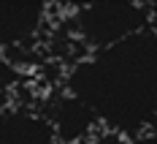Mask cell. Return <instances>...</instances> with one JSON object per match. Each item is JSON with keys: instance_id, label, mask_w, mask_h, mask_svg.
<instances>
[{"instance_id": "cell-7", "label": "cell", "mask_w": 157, "mask_h": 144, "mask_svg": "<svg viewBox=\"0 0 157 144\" xmlns=\"http://www.w3.org/2000/svg\"><path fill=\"white\" fill-rule=\"evenodd\" d=\"M155 133H157V125H155Z\"/></svg>"}, {"instance_id": "cell-5", "label": "cell", "mask_w": 157, "mask_h": 144, "mask_svg": "<svg viewBox=\"0 0 157 144\" xmlns=\"http://www.w3.org/2000/svg\"><path fill=\"white\" fill-rule=\"evenodd\" d=\"M0 144H57L44 112L8 106L0 112Z\"/></svg>"}, {"instance_id": "cell-6", "label": "cell", "mask_w": 157, "mask_h": 144, "mask_svg": "<svg viewBox=\"0 0 157 144\" xmlns=\"http://www.w3.org/2000/svg\"><path fill=\"white\" fill-rule=\"evenodd\" d=\"M78 144H157V133L149 130V133H141V136H122V133H109V130H100L95 133L92 139Z\"/></svg>"}, {"instance_id": "cell-3", "label": "cell", "mask_w": 157, "mask_h": 144, "mask_svg": "<svg viewBox=\"0 0 157 144\" xmlns=\"http://www.w3.org/2000/svg\"><path fill=\"white\" fill-rule=\"evenodd\" d=\"M52 8L46 0H0V52L33 46L46 33Z\"/></svg>"}, {"instance_id": "cell-2", "label": "cell", "mask_w": 157, "mask_h": 144, "mask_svg": "<svg viewBox=\"0 0 157 144\" xmlns=\"http://www.w3.org/2000/svg\"><path fill=\"white\" fill-rule=\"evenodd\" d=\"M149 27H155V11L138 0L76 3L71 11V30L87 52L109 49Z\"/></svg>"}, {"instance_id": "cell-1", "label": "cell", "mask_w": 157, "mask_h": 144, "mask_svg": "<svg viewBox=\"0 0 157 144\" xmlns=\"http://www.w3.org/2000/svg\"><path fill=\"white\" fill-rule=\"evenodd\" d=\"M65 93L78 98L100 130L141 136L157 125V27L109 49L87 52L65 71Z\"/></svg>"}, {"instance_id": "cell-4", "label": "cell", "mask_w": 157, "mask_h": 144, "mask_svg": "<svg viewBox=\"0 0 157 144\" xmlns=\"http://www.w3.org/2000/svg\"><path fill=\"white\" fill-rule=\"evenodd\" d=\"M44 117L54 130L57 144H78L92 139L95 133H100V122L95 120V114L65 90L49 101V106L44 109Z\"/></svg>"}]
</instances>
